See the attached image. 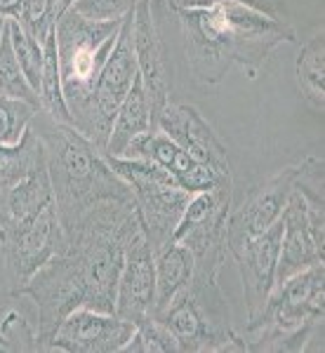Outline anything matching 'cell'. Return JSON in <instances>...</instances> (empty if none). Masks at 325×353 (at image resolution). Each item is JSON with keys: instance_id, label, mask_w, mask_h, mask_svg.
<instances>
[{"instance_id": "cell-28", "label": "cell", "mask_w": 325, "mask_h": 353, "mask_svg": "<svg viewBox=\"0 0 325 353\" xmlns=\"http://www.w3.org/2000/svg\"><path fill=\"white\" fill-rule=\"evenodd\" d=\"M0 339L8 351H38L36 327L17 309H10L5 311V316H0Z\"/></svg>"}, {"instance_id": "cell-2", "label": "cell", "mask_w": 325, "mask_h": 353, "mask_svg": "<svg viewBox=\"0 0 325 353\" xmlns=\"http://www.w3.org/2000/svg\"><path fill=\"white\" fill-rule=\"evenodd\" d=\"M31 130L43 144L45 168L55 193V212L64 233L97 205L135 203L130 186L111 170L104 151L97 149L73 125L38 111Z\"/></svg>"}, {"instance_id": "cell-24", "label": "cell", "mask_w": 325, "mask_h": 353, "mask_svg": "<svg viewBox=\"0 0 325 353\" xmlns=\"http://www.w3.org/2000/svg\"><path fill=\"white\" fill-rule=\"evenodd\" d=\"M41 111L50 118L66 125H73L71 113H68L64 90H61V73H59V54H57V36L55 28L45 36L43 41V78H41Z\"/></svg>"}, {"instance_id": "cell-13", "label": "cell", "mask_w": 325, "mask_h": 353, "mask_svg": "<svg viewBox=\"0 0 325 353\" xmlns=\"http://www.w3.org/2000/svg\"><path fill=\"white\" fill-rule=\"evenodd\" d=\"M123 156L144 158V161L156 163L158 168H163L181 189L189 193H201L221 184H231V176L215 172L213 168L196 161L161 130H149V132L139 134L137 139L130 141Z\"/></svg>"}, {"instance_id": "cell-6", "label": "cell", "mask_w": 325, "mask_h": 353, "mask_svg": "<svg viewBox=\"0 0 325 353\" xmlns=\"http://www.w3.org/2000/svg\"><path fill=\"white\" fill-rule=\"evenodd\" d=\"M104 156L113 172L121 176L132 191L135 205L141 217V229H144V236L151 245L153 254L161 252L165 245L173 243L175 229L193 193L181 189L173 176L151 161L108 156V153H104Z\"/></svg>"}, {"instance_id": "cell-22", "label": "cell", "mask_w": 325, "mask_h": 353, "mask_svg": "<svg viewBox=\"0 0 325 353\" xmlns=\"http://www.w3.org/2000/svg\"><path fill=\"white\" fill-rule=\"evenodd\" d=\"M45 163V151L41 139L31 128L26 130L19 144L0 146V217L5 212L10 191L19 184L24 176H28L36 168Z\"/></svg>"}, {"instance_id": "cell-17", "label": "cell", "mask_w": 325, "mask_h": 353, "mask_svg": "<svg viewBox=\"0 0 325 353\" xmlns=\"http://www.w3.org/2000/svg\"><path fill=\"white\" fill-rule=\"evenodd\" d=\"M132 48H135L137 71H139L144 90L151 99L153 116L158 121V113L170 101V83H168V64H165V54H163V41L151 12V0H137L135 5Z\"/></svg>"}, {"instance_id": "cell-8", "label": "cell", "mask_w": 325, "mask_h": 353, "mask_svg": "<svg viewBox=\"0 0 325 353\" xmlns=\"http://www.w3.org/2000/svg\"><path fill=\"white\" fill-rule=\"evenodd\" d=\"M132 12L125 17L121 33H118V41L113 45L99 78H97L92 94L88 97L83 109H78L71 116L73 128L78 132H83L101 151L106 149L118 106L128 97L137 76V59L132 48Z\"/></svg>"}, {"instance_id": "cell-32", "label": "cell", "mask_w": 325, "mask_h": 353, "mask_svg": "<svg viewBox=\"0 0 325 353\" xmlns=\"http://www.w3.org/2000/svg\"><path fill=\"white\" fill-rule=\"evenodd\" d=\"M205 3H208V0H179V8H201ZM233 3H243V5H248V8H255L264 14L278 17L276 3H273V0H233Z\"/></svg>"}, {"instance_id": "cell-29", "label": "cell", "mask_w": 325, "mask_h": 353, "mask_svg": "<svg viewBox=\"0 0 325 353\" xmlns=\"http://www.w3.org/2000/svg\"><path fill=\"white\" fill-rule=\"evenodd\" d=\"M17 21H19V26L24 28L28 36H33L43 45L45 36L55 28L57 0H24Z\"/></svg>"}, {"instance_id": "cell-34", "label": "cell", "mask_w": 325, "mask_h": 353, "mask_svg": "<svg viewBox=\"0 0 325 353\" xmlns=\"http://www.w3.org/2000/svg\"><path fill=\"white\" fill-rule=\"evenodd\" d=\"M73 3H76V0H57V17L64 14L66 10H71Z\"/></svg>"}, {"instance_id": "cell-1", "label": "cell", "mask_w": 325, "mask_h": 353, "mask_svg": "<svg viewBox=\"0 0 325 353\" xmlns=\"http://www.w3.org/2000/svg\"><path fill=\"white\" fill-rule=\"evenodd\" d=\"M189 68L198 83L217 85L236 64L250 81L269 54L297 33L281 17L264 14L233 0H208L201 8H177Z\"/></svg>"}, {"instance_id": "cell-19", "label": "cell", "mask_w": 325, "mask_h": 353, "mask_svg": "<svg viewBox=\"0 0 325 353\" xmlns=\"http://www.w3.org/2000/svg\"><path fill=\"white\" fill-rule=\"evenodd\" d=\"M149 130H156V116H153L151 99L144 90L139 71H137L132 88H130L128 97L118 106L116 118H113V128L111 134H108L104 153H108V156H123L125 149L130 146V141L137 139L139 134L149 132Z\"/></svg>"}, {"instance_id": "cell-21", "label": "cell", "mask_w": 325, "mask_h": 353, "mask_svg": "<svg viewBox=\"0 0 325 353\" xmlns=\"http://www.w3.org/2000/svg\"><path fill=\"white\" fill-rule=\"evenodd\" d=\"M55 203L52 181H50L48 168L45 163L36 168L31 174L24 176L19 184L10 191L8 203H5V212L0 217V226H12V224H26V221L36 219L48 205Z\"/></svg>"}, {"instance_id": "cell-25", "label": "cell", "mask_w": 325, "mask_h": 353, "mask_svg": "<svg viewBox=\"0 0 325 353\" xmlns=\"http://www.w3.org/2000/svg\"><path fill=\"white\" fill-rule=\"evenodd\" d=\"M0 97L28 101V104H33L36 109H41V97L28 85L24 71H21L19 61H17L8 26H5V33H3V43H0Z\"/></svg>"}, {"instance_id": "cell-31", "label": "cell", "mask_w": 325, "mask_h": 353, "mask_svg": "<svg viewBox=\"0 0 325 353\" xmlns=\"http://www.w3.org/2000/svg\"><path fill=\"white\" fill-rule=\"evenodd\" d=\"M137 0H76L71 10L90 21H118L135 10Z\"/></svg>"}, {"instance_id": "cell-3", "label": "cell", "mask_w": 325, "mask_h": 353, "mask_svg": "<svg viewBox=\"0 0 325 353\" xmlns=\"http://www.w3.org/2000/svg\"><path fill=\"white\" fill-rule=\"evenodd\" d=\"M325 266L313 264L271 290L264 309L245 325V351L302 353L323 339Z\"/></svg>"}, {"instance_id": "cell-4", "label": "cell", "mask_w": 325, "mask_h": 353, "mask_svg": "<svg viewBox=\"0 0 325 353\" xmlns=\"http://www.w3.org/2000/svg\"><path fill=\"white\" fill-rule=\"evenodd\" d=\"M175 337L179 353L245 351L241 334L229 323V304L219 278L193 276L161 316H153Z\"/></svg>"}, {"instance_id": "cell-9", "label": "cell", "mask_w": 325, "mask_h": 353, "mask_svg": "<svg viewBox=\"0 0 325 353\" xmlns=\"http://www.w3.org/2000/svg\"><path fill=\"white\" fill-rule=\"evenodd\" d=\"M231 212V184L193 193L173 241L191 250L196 269L193 276L219 278L226 261V217Z\"/></svg>"}, {"instance_id": "cell-7", "label": "cell", "mask_w": 325, "mask_h": 353, "mask_svg": "<svg viewBox=\"0 0 325 353\" xmlns=\"http://www.w3.org/2000/svg\"><path fill=\"white\" fill-rule=\"evenodd\" d=\"M10 297H26L36 304L38 351H48L55 330L64 323L68 313L85 304V276L81 259L64 248L33 273L24 285L10 290Z\"/></svg>"}, {"instance_id": "cell-33", "label": "cell", "mask_w": 325, "mask_h": 353, "mask_svg": "<svg viewBox=\"0 0 325 353\" xmlns=\"http://www.w3.org/2000/svg\"><path fill=\"white\" fill-rule=\"evenodd\" d=\"M21 5H24V0H0V17L17 19L21 12Z\"/></svg>"}, {"instance_id": "cell-16", "label": "cell", "mask_w": 325, "mask_h": 353, "mask_svg": "<svg viewBox=\"0 0 325 353\" xmlns=\"http://www.w3.org/2000/svg\"><path fill=\"white\" fill-rule=\"evenodd\" d=\"M281 233H283V221L278 219L269 231L259 233L257 238L245 243L236 254H231L238 264V273H241L248 323L259 316L273 285H276Z\"/></svg>"}, {"instance_id": "cell-12", "label": "cell", "mask_w": 325, "mask_h": 353, "mask_svg": "<svg viewBox=\"0 0 325 353\" xmlns=\"http://www.w3.org/2000/svg\"><path fill=\"white\" fill-rule=\"evenodd\" d=\"M137 325L118 313L76 309L55 330L48 351L66 353H118L135 334Z\"/></svg>"}, {"instance_id": "cell-10", "label": "cell", "mask_w": 325, "mask_h": 353, "mask_svg": "<svg viewBox=\"0 0 325 353\" xmlns=\"http://www.w3.org/2000/svg\"><path fill=\"white\" fill-rule=\"evenodd\" d=\"M66 248V233L55 212V203L48 205L36 219L26 224L0 226V254L12 288H21L43 264Z\"/></svg>"}, {"instance_id": "cell-11", "label": "cell", "mask_w": 325, "mask_h": 353, "mask_svg": "<svg viewBox=\"0 0 325 353\" xmlns=\"http://www.w3.org/2000/svg\"><path fill=\"white\" fill-rule=\"evenodd\" d=\"M295 172L297 165L283 168L259 184L236 210H231L226 217V252L236 254L245 243L269 231L281 219L285 203L295 191Z\"/></svg>"}, {"instance_id": "cell-14", "label": "cell", "mask_w": 325, "mask_h": 353, "mask_svg": "<svg viewBox=\"0 0 325 353\" xmlns=\"http://www.w3.org/2000/svg\"><path fill=\"white\" fill-rule=\"evenodd\" d=\"M156 128L161 130L184 149L189 156L203 165L213 168L215 172L231 176V163L224 141L217 137L213 125L203 118V113L191 104H168L158 113Z\"/></svg>"}, {"instance_id": "cell-5", "label": "cell", "mask_w": 325, "mask_h": 353, "mask_svg": "<svg viewBox=\"0 0 325 353\" xmlns=\"http://www.w3.org/2000/svg\"><path fill=\"white\" fill-rule=\"evenodd\" d=\"M123 21L125 19L90 21L76 10H66L64 14L57 17L55 36L57 54H59L61 90H64V99L71 116L78 109H83L88 97L92 94L97 78L118 41Z\"/></svg>"}, {"instance_id": "cell-35", "label": "cell", "mask_w": 325, "mask_h": 353, "mask_svg": "<svg viewBox=\"0 0 325 353\" xmlns=\"http://www.w3.org/2000/svg\"><path fill=\"white\" fill-rule=\"evenodd\" d=\"M5 26H8V19L0 17V43H3V33H5Z\"/></svg>"}, {"instance_id": "cell-27", "label": "cell", "mask_w": 325, "mask_h": 353, "mask_svg": "<svg viewBox=\"0 0 325 353\" xmlns=\"http://www.w3.org/2000/svg\"><path fill=\"white\" fill-rule=\"evenodd\" d=\"M38 111L41 109H36L28 101L0 97V146L19 144Z\"/></svg>"}, {"instance_id": "cell-37", "label": "cell", "mask_w": 325, "mask_h": 353, "mask_svg": "<svg viewBox=\"0 0 325 353\" xmlns=\"http://www.w3.org/2000/svg\"><path fill=\"white\" fill-rule=\"evenodd\" d=\"M0 351H8V349H5V344H3V341H0Z\"/></svg>"}, {"instance_id": "cell-38", "label": "cell", "mask_w": 325, "mask_h": 353, "mask_svg": "<svg viewBox=\"0 0 325 353\" xmlns=\"http://www.w3.org/2000/svg\"><path fill=\"white\" fill-rule=\"evenodd\" d=\"M0 341H3V339H0Z\"/></svg>"}, {"instance_id": "cell-26", "label": "cell", "mask_w": 325, "mask_h": 353, "mask_svg": "<svg viewBox=\"0 0 325 353\" xmlns=\"http://www.w3.org/2000/svg\"><path fill=\"white\" fill-rule=\"evenodd\" d=\"M8 31H10V41H12L17 61H19L28 85H31L38 94V90H41V78H43V45L33 36H28L17 19H8Z\"/></svg>"}, {"instance_id": "cell-30", "label": "cell", "mask_w": 325, "mask_h": 353, "mask_svg": "<svg viewBox=\"0 0 325 353\" xmlns=\"http://www.w3.org/2000/svg\"><path fill=\"white\" fill-rule=\"evenodd\" d=\"M295 191L304 198L306 205H323V158L309 156L297 163L295 172Z\"/></svg>"}, {"instance_id": "cell-36", "label": "cell", "mask_w": 325, "mask_h": 353, "mask_svg": "<svg viewBox=\"0 0 325 353\" xmlns=\"http://www.w3.org/2000/svg\"><path fill=\"white\" fill-rule=\"evenodd\" d=\"M168 3H170V5H173V8H175V10H177V8H179V0H168Z\"/></svg>"}, {"instance_id": "cell-18", "label": "cell", "mask_w": 325, "mask_h": 353, "mask_svg": "<svg viewBox=\"0 0 325 353\" xmlns=\"http://www.w3.org/2000/svg\"><path fill=\"white\" fill-rule=\"evenodd\" d=\"M283 233H281V250H278V266H276V285H281L295 273L309 269L313 264L323 261V245L316 243L309 229L306 217V203L297 191L290 193L283 212ZM273 285V288H276Z\"/></svg>"}, {"instance_id": "cell-20", "label": "cell", "mask_w": 325, "mask_h": 353, "mask_svg": "<svg viewBox=\"0 0 325 353\" xmlns=\"http://www.w3.org/2000/svg\"><path fill=\"white\" fill-rule=\"evenodd\" d=\"M156 304H153V316H161L175 301L177 294L181 292L193 278L196 261L189 248L181 243L165 245L161 252H156Z\"/></svg>"}, {"instance_id": "cell-23", "label": "cell", "mask_w": 325, "mask_h": 353, "mask_svg": "<svg viewBox=\"0 0 325 353\" xmlns=\"http://www.w3.org/2000/svg\"><path fill=\"white\" fill-rule=\"evenodd\" d=\"M295 78L302 97L309 101L311 109H325V33L323 28L302 45L295 61Z\"/></svg>"}, {"instance_id": "cell-15", "label": "cell", "mask_w": 325, "mask_h": 353, "mask_svg": "<svg viewBox=\"0 0 325 353\" xmlns=\"http://www.w3.org/2000/svg\"><path fill=\"white\" fill-rule=\"evenodd\" d=\"M156 254L144 231L125 250V261L116 288V311L125 321L139 325L153 316L156 304Z\"/></svg>"}]
</instances>
